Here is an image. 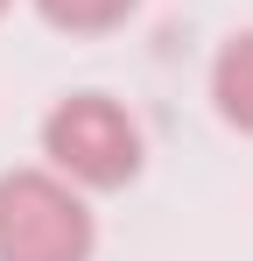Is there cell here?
Returning a JSON list of instances; mask_svg holds the SVG:
<instances>
[{
    "instance_id": "6da1fadb",
    "label": "cell",
    "mask_w": 253,
    "mask_h": 261,
    "mask_svg": "<svg viewBox=\"0 0 253 261\" xmlns=\"http://www.w3.org/2000/svg\"><path fill=\"white\" fill-rule=\"evenodd\" d=\"M42 155H49V170L71 176L78 191H120L126 176L141 170V127H134V113H126L120 99L71 92L42 120Z\"/></svg>"
},
{
    "instance_id": "7a4b0ae2",
    "label": "cell",
    "mask_w": 253,
    "mask_h": 261,
    "mask_svg": "<svg viewBox=\"0 0 253 261\" xmlns=\"http://www.w3.org/2000/svg\"><path fill=\"white\" fill-rule=\"evenodd\" d=\"M99 226L78 184L56 170H7L0 176V261H91Z\"/></svg>"
},
{
    "instance_id": "3957f363",
    "label": "cell",
    "mask_w": 253,
    "mask_h": 261,
    "mask_svg": "<svg viewBox=\"0 0 253 261\" xmlns=\"http://www.w3.org/2000/svg\"><path fill=\"white\" fill-rule=\"evenodd\" d=\"M211 99L239 134H253V29H239L211 64Z\"/></svg>"
},
{
    "instance_id": "277c9868",
    "label": "cell",
    "mask_w": 253,
    "mask_h": 261,
    "mask_svg": "<svg viewBox=\"0 0 253 261\" xmlns=\"http://www.w3.org/2000/svg\"><path fill=\"white\" fill-rule=\"evenodd\" d=\"M49 29H71V36H99V29H120L141 0H36Z\"/></svg>"
},
{
    "instance_id": "5b68a950",
    "label": "cell",
    "mask_w": 253,
    "mask_h": 261,
    "mask_svg": "<svg viewBox=\"0 0 253 261\" xmlns=\"http://www.w3.org/2000/svg\"><path fill=\"white\" fill-rule=\"evenodd\" d=\"M0 7H7V0H0Z\"/></svg>"
}]
</instances>
